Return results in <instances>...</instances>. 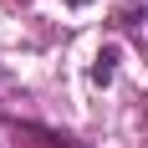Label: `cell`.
I'll return each mask as SVG.
<instances>
[{
	"mask_svg": "<svg viewBox=\"0 0 148 148\" xmlns=\"http://www.w3.org/2000/svg\"><path fill=\"white\" fill-rule=\"evenodd\" d=\"M118 31L148 56V0H123L118 5Z\"/></svg>",
	"mask_w": 148,
	"mask_h": 148,
	"instance_id": "6da1fadb",
	"label": "cell"
},
{
	"mask_svg": "<svg viewBox=\"0 0 148 148\" xmlns=\"http://www.w3.org/2000/svg\"><path fill=\"white\" fill-rule=\"evenodd\" d=\"M112 72H118V51H112V46H102V51H97V61H92V82H97V87H107V82H112Z\"/></svg>",
	"mask_w": 148,
	"mask_h": 148,
	"instance_id": "7a4b0ae2",
	"label": "cell"
},
{
	"mask_svg": "<svg viewBox=\"0 0 148 148\" xmlns=\"http://www.w3.org/2000/svg\"><path fill=\"white\" fill-rule=\"evenodd\" d=\"M72 5H87V0H72Z\"/></svg>",
	"mask_w": 148,
	"mask_h": 148,
	"instance_id": "3957f363",
	"label": "cell"
}]
</instances>
